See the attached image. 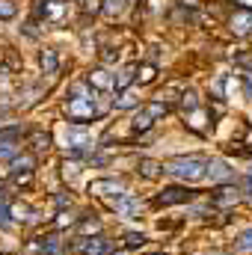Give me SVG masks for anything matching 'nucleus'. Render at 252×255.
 <instances>
[{
    "mask_svg": "<svg viewBox=\"0 0 252 255\" xmlns=\"http://www.w3.org/2000/svg\"><path fill=\"white\" fill-rule=\"evenodd\" d=\"M15 12H18V9H15V3H12V0H0V18H3V21L15 18Z\"/></svg>",
    "mask_w": 252,
    "mask_h": 255,
    "instance_id": "obj_26",
    "label": "nucleus"
},
{
    "mask_svg": "<svg viewBox=\"0 0 252 255\" xmlns=\"http://www.w3.org/2000/svg\"><path fill=\"white\" fill-rule=\"evenodd\" d=\"M160 169H163V163H157V160H148V157H142V160H139V172H142L145 178H157V175H160Z\"/></svg>",
    "mask_w": 252,
    "mask_h": 255,
    "instance_id": "obj_20",
    "label": "nucleus"
},
{
    "mask_svg": "<svg viewBox=\"0 0 252 255\" xmlns=\"http://www.w3.org/2000/svg\"><path fill=\"white\" fill-rule=\"evenodd\" d=\"M30 142H33V148H36V151H42V148H48L51 136H48V133H33V136H30Z\"/></svg>",
    "mask_w": 252,
    "mask_h": 255,
    "instance_id": "obj_27",
    "label": "nucleus"
},
{
    "mask_svg": "<svg viewBox=\"0 0 252 255\" xmlns=\"http://www.w3.org/2000/svg\"><path fill=\"white\" fill-rule=\"evenodd\" d=\"M80 253L83 255H107V241L104 238H86V241H80Z\"/></svg>",
    "mask_w": 252,
    "mask_h": 255,
    "instance_id": "obj_14",
    "label": "nucleus"
},
{
    "mask_svg": "<svg viewBox=\"0 0 252 255\" xmlns=\"http://www.w3.org/2000/svg\"><path fill=\"white\" fill-rule=\"evenodd\" d=\"M241 6H247V9H252V0H238Z\"/></svg>",
    "mask_w": 252,
    "mask_h": 255,
    "instance_id": "obj_36",
    "label": "nucleus"
},
{
    "mask_svg": "<svg viewBox=\"0 0 252 255\" xmlns=\"http://www.w3.org/2000/svg\"><path fill=\"white\" fill-rule=\"evenodd\" d=\"M181 110H184V113H196V110H199V95H196L193 89H187V92L181 95Z\"/></svg>",
    "mask_w": 252,
    "mask_h": 255,
    "instance_id": "obj_22",
    "label": "nucleus"
},
{
    "mask_svg": "<svg viewBox=\"0 0 252 255\" xmlns=\"http://www.w3.org/2000/svg\"><path fill=\"white\" fill-rule=\"evenodd\" d=\"M241 202V190H235V187H229V184H223L220 190L214 193V205L217 208H232V205H238Z\"/></svg>",
    "mask_w": 252,
    "mask_h": 255,
    "instance_id": "obj_13",
    "label": "nucleus"
},
{
    "mask_svg": "<svg viewBox=\"0 0 252 255\" xmlns=\"http://www.w3.org/2000/svg\"><path fill=\"white\" fill-rule=\"evenodd\" d=\"M30 253L33 255H63V241L57 235H45V238H36L30 244Z\"/></svg>",
    "mask_w": 252,
    "mask_h": 255,
    "instance_id": "obj_6",
    "label": "nucleus"
},
{
    "mask_svg": "<svg viewBox=\"0 0 252 255\" xmlns=\"http://www.w3.org/2000/svg\"><path fill=\"white\" fill-rule=\"evenodd\" d=\"M205 175H208L211 181H217V184H229V181L235 178V169H232L223 157H211V160H205Z\"/></svg>",
    "mask_w": 252,
    "mask_h": 255,
    "instance_id": "obj_4",
    "label": "nucleus"
},
{
    "mask_svg": "<svg viewBox=\"0 0 252 255\" xmlns=\"http://www.w3.org/2000/svg\"><path fill=\"white\" fill-rule=\"evenodd\" d=\"M193 193L187 187H166V190L157 193V205H181V202H190Z\"/></svg>",
    "mask_w": 252,
    "mask_h": 255,
    "instance_id": "obj_10",
    "label": "nucleus"
},
{
    "mask_svg": "<svg viewBox=\"0 0 252 255\" xmlns=\"http://www.w3.org/2000/svg\"><path fill=\"white\" fill-rule=\"evenodd\" d=\"M163 169H166L169 175L187 181V184H196V181L205 178V160H202V157H193V154H190V157H172Z\"/></svg>",
    "mask_w": 252,
    "mask_h": 255,
    "instance_id": "obj_2",
    "label": "nucleus"
},
{
    "mask_svg": "<svg viewBox=\"0 0 252 255\" xmlns=\"http://www.w3.org/2000/svg\"><path fill=\"white\" fill-rule=\"evenodd\" d=\"M9 214H15V220H21V223H33L36 220V211L27 208V205H15V208H9Z\"/></svg>",
    "mask_w": 252,
    "mask_h": 255,
    "instance_id": "obj_21",
    "label": "nucleus"
},
{
    "mask_svg": "<svg viewBox=\"0 0 252 255\" xmlns=\"http://www.w3.org/2000/svg\"><path fill=\"white\" fill-rule=\"evenodd\" d=\"M238 253H252V229H244L238 235Z\"/></svg>",
    "mask_w": 252,
    "mask_h": 255,
    "instance_id": "obj_24",
    "label": "nucleus"
},
{
    "mask_svg": "<svg viewBox=\"0 0 252 255\" xmlns=\"http://www.w3.org/2000/svg\"><path fill=\"white\" fill-rule=\"evenodd\" d=\"M39 63H42V71H45V74H54V71H57V65H60V60H57V51L45 48V51H42V57H39Z\"/></svg>",
    "mask_w": 252,
    "mask_h": 255,
    "instance_id": "obj_18",
    "label": "nucleus"
},
{
    "mask_svg": "<svg viewBox=\"0 0 252 255\" xmlns=\"http://www.w3.org/2000/svg\"><path fill=\"white\" fill-rule=\"evenodd\" d=\"M238 63H244V65H252V57H238Z\"/></svg>",
    "mask_w": 252,
    "mask_h": 255,
    "instance_id": "obj_35",
    "label": "nucleus"
},
{
    "mask_svg": "<svg viewBox=\"0 0 252 255\" xmlns=\"http://www.w3.org/2000/svg\"><path fill=\"white\" fill-rule=\"evenodd\" d=\"M151 77H154V68H151V65H145V68H142V80H151Z\"/></svg>",
    "mask_w": 252,
    "mask_h": 255,
    "instance_id": "obj_34",
    "label": "nucleus"
},
{
    "mask_svg": "<svg viewBox=\"0 0 252 255\" xmlns=\"http://www.w3.org/2000/svg\"><path fill=\"white\" fill-rule=\"evenodd\" d=\"M211 89H214L217 98H232V95L238 92V80H235V74H220Z\"/></svg>",
    "mask_w": 252,
    "mask_h": 255,
    "instance_id": "obj_12",
    "label": "nucleus"
},
{
    "mask_svg": "<svg viewBox=\"0 0 252 255\" xmlns=\"http://www.w3.org/2000/svg\"><path fill=\"white\" fill-rule=\"evenodd\" d=\"M122 9H125V3H122V0H107V6H104V12H107V15H119Z\"/></svg>",
    "mask_w": 252,
    "mask_h": 255,
    "instance_id": "obj_30",
    "label": "nucleus"
},
{
    "mask_svg": "<svg viewBox=\"0 0 252 255\" xmlns=\"http://www.w3.org/2000/svg\"><path fill=\"white\" fill-rule=\"evenodd\" d=\"M12 226V214H9V205L0 199V229H9Z\"/></svg>",
    "mask_w": 252,
    "mask_h": 255,
    "instance_id": "obj_28",
    "label": "nucleus"
},
{
    "mask_svg": "<svg viewBox=\"0 0 252 255\" xmlns=\"http://www.w3.org/2000/svg\"><path fill=\"white\" fill-rule=\"evenodd\" d=\"M232 30H235L238 36H250L252 33V12H238V15L232 18Z\"/></svg>",
    "mask_w": 252,
    "mask_h": 255,
    "instance_id": "obj_15",
    "label": "nucleus"
},
{
    "mask_svg": "<svg viewBox=\"0 0 252 255\" xmlns=\"http://www.w3.org/2000/svg\"><path fill=\"white\" fill-rule=\"evenodd\" d=\"M166 101H151V104H145V107H139L136 110V116H133V122H130V128L133 130H148V128L154 125L160 116H166Z\"/></svg>",
    "mask_w": 252,
    "mask_h": 255,
    "instance_id": "obj_3",
    "label": "nucleus"
},
{
    "mask_svg": "<svg viewBox=\"0 0 252 255\" xmlns=\"http://www.w3.org/2000/svg\"><path fill=\"white\" fill-rule=\"evenodd\" d=\"M77 172H80V166H77V163H65V178H71V181H74V178H77Z\"/></svg>",
    "mask_w": 252,
    "mask_h": 255,
    "instance_id": "obj_31",
    "label": "nucleus"
},
{
    "mask_svg": "<svg viewBox=\"0 0 252 255\" xmlns=\"http://www.w3.org/2000/svg\"><path fill=\"white\" fill-rule=\"evenodd\" d=\"M136 104H139V98H136L133 89H122L119 98H116V110H130V107H136Z\"/></svg>",
    "mask_w": 252,
    "mask_h": 255,
    "instance_id": "obj_19",
    "label": "nucleus"
},
{
    "mask_svg": "<svg viewBox=\"0 0 252 255\" xmlns=\"http://www.w3.org/2000/svg\"><path fill=\"white\" fill-rule=\"evenodd\" d=\"M133 77H136V65H125L119 74H113V83H116V89H130Z\"/></svg>",
    "mask_w": 252,
    "mask_h": 255,
    "instance_id": "obj_16",
    "label": "nucleus"
},
{
    "mask_svg": "<svg viewBox=\"0 0 252 255\" xmlns=\"http://www.w3.org/2000/svg\"><path fill=\"white\" fill-rule=\"evenodd\" d=\"M113 208H116L119 214H125L127 220H133V217L139 214V202H136L130 193H119V196H113Z\"/></svg>",
    "mask_w": 252,
    "mask_h": 255,
    "instance_id": "obj_11",
    "label": "nucleus"
},
{
    "mask_svg": "<svg viewBox=\"0 0 252 255\" xmlns=\"http://www.w3.org/2000/svg\"><path fill=\"white\" fill-rule=\"evenodd\" d=\"M65 9H68L65 0H39V15L45 21H63Z\"/></svg>",
    "mask_w": 252,
    "mask_h": 255,
    "instance_id": "obj_8",
    "label": "nucleus"
},
{
    "mask_svg": "<svg viewBox=\"0 0 252 255\" xmlns=\"http://www.w3.org/2000/svg\"><path fill=\"white\" fill-rule=\"evenodd\" d=\"M33 163H36V160H33L30 154H21V157L15 154L9 166H12V172H15V175H21V172H33Z\"/></svg>",
    "mask_w": 252,
    "mask_h": 255,
    "instance_id": "obj_17",
    "label": "nucleus"
},
{
    "mask_svg": "<svg viewBox=\"0 0 252 255\" xmlns=\"http://www.w3.org/2000/svg\"><path fill=\"white\" fill-rule=\"evenodd\" d=\"M244 89H247V98H252V74L244 77Z\"/></svg>",
    "mask_w": 252,
    "mask_h": 255,
    "instance_id": "obj_33",
    "label": "nucleus"
},
{
    "mask_svg": "<svg viewBox=\"0 0 252 255\" xmlns=\"http://www.w3.org/2000/svg\"><path fill=\"white\" fill-rule=\"evenodd\" d=\"M77 229H80L83 235H89V232H98V229H101V223H98V220H83Z\"/></svg>",
    "mask_w": 252,
    "mask_h": 255,
    "instance_id": "obj_29",
    "label": "nucleus"
},
{
    "mask_svg": "<svg viewBox=\"0 0 252 255\" xmlns=\"http://www.w3.org/2000/svg\"><path fill=\"white\" fill-rule=\"evenodd\" d=\"M244 196H247V202L252 205V175H247V178H244Z\"/></svg>",
    "mask_w": 252,
    "mask_h": 255,
    "instance_id": "obj_32",
    "label": "nucleus"
},
{
    "mask_svg": "<svg viewBox=\"0 0 252 255\" xmlns=\"http://www.w3.org/2000/svg\"><path fill=\"white\" fill-rule=\"evenodd\" d=\"M92 145V133L89 130H83V128H68L65 130V148H71L74 154H80V151H86ZM95 148V145H92Z\"/></svg>",
    "mask_w": 252,
    "mask_h": 255,
    "instance_id": "obj_5",
    "label": "nucleus"
},
{
    "mask_svg": "<svg viewBox=\"0 0 252 255\" xmlns=\"http://www.w3.org/2000/svg\"><path fill=\"white\" fill-rule=\"evenodd\" d=\"M122 241H125V250H139V247L145 244V235H142V232H127Z\"/></svg>",
    "mask_w": 252,
    "mask_h": 255,
    "instance_id": "obj_23",
    "label": "nucleus"
},
{
    "mask_svg": "<svg viewBox=\"0 0 252 255\" xmlns=\"http://www.w3.org/2000/svg\"><path fill=\"white\" fill-rule=\"evenodd\" d=\"M86 86H92V89H98V92H113V89H116L113 74H110L107 68H95V71H89Z\"/></svg>",
    "mask_w": 252,
    "mask_h": 255,
    "instance_id": "obj_7",
    "label": "nucleus"
},
{
    "mask_svg": "<svg viewBox=\"0 0 252 255\" xmlns=\"http://www.w3.org/2000/svg\"><path fill=\"white\" fill-rule=\"evenodd\" d=\"M89 193L92 196H119V193H125V187L116 178H98V181L89 184Z\"/></svg>",
    "mask_w": 252,
    "mask_h": 255,
    "instance_id": "obj_9",
    "label": "nucleus"
},
{
    "mask_svg": "<svg viewBox=\"0 0 252 255\" xmlns=\"http://www.w3.org/2000/svg\"><path fill=\"white\" fill-rule=\"evenodd\" d=\"M3 196H6V187H0V199H3Z\"/></svg>",
    "mask_w": 252,
    "mask_h": 255,
    "instance_id": "obj_37",
    "label": "nucleus"
},
{
    "mask_svg": "<svg viewBox=\"0 0 252 255\" xmlns=\"http://www.w3.org/2000/svg\"><path fill=\"white\" fill-rule=\"evenodd\" d=\"M15 151H18V145H15L9 136H0V157H9V160H12Z\"/></svg>",
    "mask_w": 252,
    "mask_h": 255,
    "instance_id": "obj_25",
    "label": "nucleus"
},
{
    "mask_svg": "<svg viewBox=\"0 0 252 255\" xmlns=\"http://www.w3.org/2000/svg\"><path fill=\"white\" fill-rule=\"evenodd\" d=\"M65 113L74 119V122H89L101 113L95 95L86 89V83H74L71 92H68V101H65Z\"/></svg>",
    "mask_w": 252,
    "mask_h": 255,
    "instance_id": "obj_1",
    "label": "nucleus"
}]
</instances>
